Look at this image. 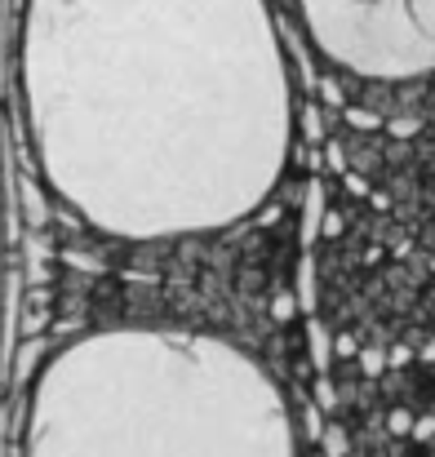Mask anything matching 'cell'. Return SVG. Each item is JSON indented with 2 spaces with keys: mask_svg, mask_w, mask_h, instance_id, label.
Returning a JSON list of instances; mask_svg holds the SVG:
<instances>
[{
  "mask_svg": "<svg viewBox=\"0 0 435 457\" xmlns=\"http://www.w3.org/2000/svg\"><path fill=\"white\" fill-rule=\"evenodd\" d=\"M22 98L54 191L125 240L240 222L289 155L267 0H27Z\"/></svg>",
  "mask_w": 435,
  "mask_h": 457,
  "instance_id": "obj_1",
  "label": "cell"
},
{
  "mask_svg": "<svg viewBox=\"0 0 435 457\" xmlns=\"http://www.w3.org/2000/svg\"><path fill=\"white\" fill-rule=\"evenodd\" d=\"M27 457H293V422L240 346L182 328H107L40 373Z\"/></svg>",
  "mask_w": 435,
  "mask_h": 457,
  "instance_id": "obj_2",
  "label": "cell"
},
{
  "mask_svg": "<svg viewBox=\"0 0 435 457\" xmlns=\"http://www.w3.org/2000/svg\"><path fill=\"white\" fill-rule=\"evenodd\" d=\"M324 58L364 80H418L435 71V0H297Z\"/></svg>",
  "mask_w": 435,
  "mask_h": 457,
  "instance_id": "obj_3",
  "label": "cell"
}]
</instances>
